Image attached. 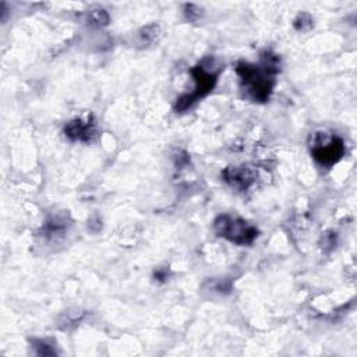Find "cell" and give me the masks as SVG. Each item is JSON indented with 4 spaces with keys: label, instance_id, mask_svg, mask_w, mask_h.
Wrapping results in <instances>:
<instances>
[{
    "label": "cell",
    "instance_id": "1",
    "mask_svg": "<svg viewBox=\"0 0 357 357\" xmlns=\"http://www.w3.org/2000/svg\"><path fill=\"white\" fill-rule=\"evenodd\" d=\"M280 71V57L271 50L261 53L258 64L238 63L236 73L240 78L241 89L254 102H266L273 91L275 75Z\"/></svg>",
    "mask_w": 357,
    "mask_h": 357
},
{
    "label": "cell",
    "instance_id": "2",
    "mask_svg": "<svg viewBox=\"0 0 357 357\" xmlns=\"http://www.w3.org/2000/svg\"><path fill=\"white\" fill-rule=\"evenodd\" d=\"M212 59L206 57L204 59L201 63H198L195 67L191 68V74L192 78L195 81V86L194 91L191 93H183L180 98H177V102L174 105L176 112H185L188 107H191L198 99H202L204 96H206L215 86L220 68L215 70L208 68L211 64Z\"/></svg>",
    "mask_w": 357,
    "mask_h": 357
},
{
    "label": "cell",
    "instance_id": "3",
    "mask_svg": "<svg viewBox=\"0 0 357 357\" xmlns=\"http://www.w3.org/2000/svg\"><path fill=\"white\" fill-rule=\"evenodd\" d=\"M213 230L219 237H223L238 245H248L258 237V229L241 218L231 215H219L213 222Z\"/></svg>",
    "mask_w": 357,
    "mask_h": 357
},
{
    "label": "cell",
    "instance_id": "4",
    "mask_svg": "<svg viewBox=\"0 0 357 357\" xmlns=\"http://www.w3.org/2000/svg\"><path fill=\"white\" fill-rule=\"evenodd\" d=\"M311 155L322 166L337 163L344 155V142L337 135L326 132H314L311 135Z\"/></svg>",
    "mask_w": 357,
    "mask_h": 357
},
{
    "label": "cell",
    "instance_id": "5",
    "mask_svg": "<svg viewBox=\"0 0 357 357\" xmlns=\"http://www.w3.org/2000/svg\"><path fill=\"white\" fill-rule=\"evenodd\" d=\"M64 135L70 141H78V142L88 144L98 138L99 128L92 116H89L88 119L77 117L64 126Z\"/></svg>",
    "mask_w": 357,
    "mask_h": 357
},
{
    "label": "cell",
    "instance_id": "6",
    "mask_svg": "<svg viewBox=\"0 0 357 357\" xmlns=\"http://www.w3.org/2000/svg\"><path fill=\"white\" fill-rule=\"evenodd\" d=\"M223 180L236 190L245 191L258 180V173L251 166H229L222 172Z\"/></svg>",
    "mask_w": 357,
    "mask_h": 357
},
{
    "label": "cell",
    "instance_id": "7",
    "mask_svg": "<svg viewBox=\"0 0 357 357\" xmlns=\"http://www.w3.org/2000/svg\"><path fill=\"white\" fill-rule=\"evenodd\" d=\"M159 35H160L159 25H156V24L146 25V26L141 28V29L137 32L135 43H137L138 47H148V46L153 45V43L158 40Z\"/></svg>",
    "mask_w": 357,
    "mask_h": 357
},
{
    "label": "cell",
    "instance_id": "8",
    "mask_svg": "<svg viewBox=\"0 0 357 357\" xmlns=\"http://www.w3.org/2000/svg\"><path fill=\"white\" fill-rule=\"evenodd\" d=\"M85 21L91 25H106L109 22V15L103 8H95L86 11Z\"/></svg>",
    "mask_w": 357,
    "mask_h": 357
},
{
    "label": "cell",
    "instance_id": "9",
    "mask_svg": "<svg viewBox=\"0 0 357 357\" xmlns=\"http://www.w3.org/2000/svg\"><path fill=\"white\" fill-rule=\"evenodd\" d=\"M312 17L310 15V14H307V13H301V14H298L297 17H296V20H294V28L297 29V31H301V32H307V31H310L311 28H312Z\"/></svg>",
    "mask_w": 357,
    "mask_h": 357
},
{
    "label": "cell",
    "instance_id": "10",
    "mask_svg": "<svg viewBox=\"0 0 357 357\" xmlns=\"http://www.w3.org/2000/svg\"><path fill=\"white\" fill-rule=\"evenodd\" d=\"M33 344H35V349H36V353L38 354H45V356H47V354H54L56 351L47 344V343H45L43 340H33Z\"/></svg>",
    "mask_w": 357,
    "mask_h": 357
},
{
    "label": "cell",
    "instance_id": "11",
    "mask_svg": "<svg viewBox=\"0 0 357 357\" xmlns=\"http://www.w3.org/2000/svg\"><path fill=\"white\" fill-rule=\"evenodd\" d=\"M184 11H185V15L191 20V21H195V20H198L199 17H201V8L199 7H197L195 4H185V7H184Z\"/></svg>",
    "mask_w": 357,
    "mask_h": 357
}]
</instances>
